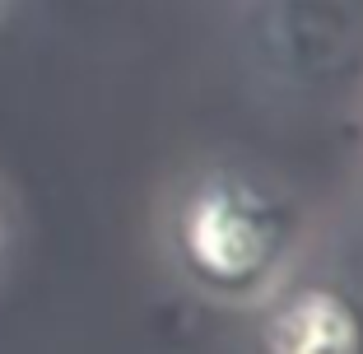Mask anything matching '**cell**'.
Here are the masks:
<instances>
[{"label":"cell","instance_id":"1","mask_svg":"<svg viewBox=\"0 0 363 354\" xmlns=\"http://www.w3.org/2000/svg\"><path fill=\"white\" fill-rule=\"evenodd\" d=\"M298 243V215L279 192L233 168L182 187L168 219L172 261L205 299L247 303L270 294Z\"/></svg>","mask_w":363,"mask_h":354},{"label":"cell","instance_id":"2","mask_svg":"<svg viewBox=\"0 0 363 354\" xmlns=\"http://www.w3.org/2000/svg\"><path fill=\"white\" fill-rule=\"evenodd\" d=\"M257 354H363V303L340 284H298L257 322Z\"/></svg>","mask_w":363,"mask_h":354},{"label":"cell","instance_id":"3","mask_svg":"<svg viewBox=\"0 0 363 354\" xmlns=\"http://www.w3.org/2000/svg\"><path fill=\"white\" fill-rule=\"evenodd\" d=\"M0 238H5V224H0Z\"/></svg>","mask_w":363,"mask_h":354}]
</instances>
